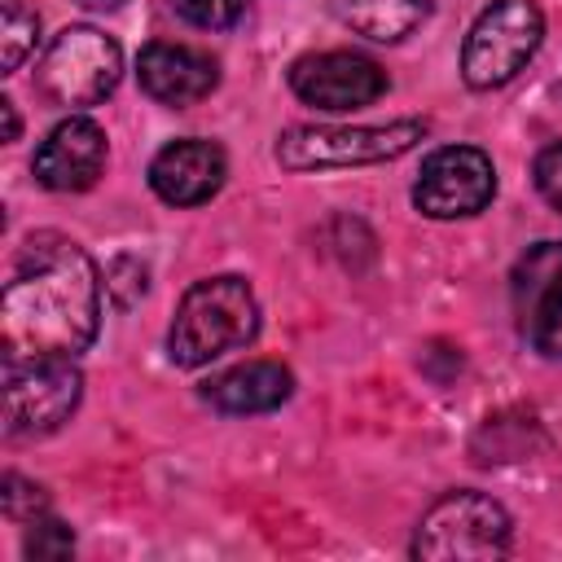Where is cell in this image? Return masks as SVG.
Wrapping results in <instances>:
<instances>
[{
    "mask_svg": "<svg viewBox=\"0 0 562 562\" xmlns=\"http://www.w3.org/2000/svg\"><path fill=\"white\" fill-rule=\"evenodd\" d=\"M97 321L101 281L83 246L57 233H35L0 299L4 360H75L97 338Z\"/></svg>",
    "mask_w": 562,
    "mask_h": 562,
    "instance_id": "6da1fadb",
    "label": "cell"
},
{
    "mask_svg": "<svg viewBox=\"0 0 562 562\" xmlns=\"http://www.w3.org/2000/svg\"><path fill=\"white\" fill-rule=\"evenodd\" d=\"M259 334V303L241 277H206L193 281L176 307L167 351L176 364L198 369L224 351L246 347Z\"/></svg>",
    "mask_w": 562,
    "mask_h": 562,
    "instance_id": "7a4b0ae2",
    "label": "cell"
},
{
    "mask_svg": "<svg viewBox=\"0 0 562 562\" xmlns=\"http://www.w3.org/2000/svg\"><path fill=\"white\" fill-rule=\"evenodd\" d=\"M544 40V13L536 0H492L461 48V75L470 88L487 92L509 83L540 48Z\"/></svg>",
    "mask_w": 562,
    "mask_h": 562,
    "instance_id": "3957f363",
    "label": "cell"
},
{
    "mask_svg": "<svg viewBox=\"0 0 562 562\" xmlns=\"http://www.w3.org/2000/svg\"><path fill=\"white\" fill-rule=\"evenodd\" d=\"M119 75H123V53L97 26H66L35 66L40 92L61 110H83L105 101Z\"/></svg>",
    "mask_w": 562,
    "mask_h": 562,
    "instance_id": "277c9868",
    "label": "cell"
},
{
    "mask_svg": "<svg viewBox=\"0 0 562 562\" xmlns=\"http://www.w3.org/2000/svg\"><path fill=\"white\" fill-rule=\"evenodd\" d=\"M426 140V123L400 119L382 127H290L277 136V162L285 171H321V167H364L408 154Z\"/></svg>",
    "mask_w": 562,
    "mask_h": 562,
    "instance_id": "5b68a950",
    "label": "cell"
},
{
    "mask_svg": "<svg viewBox=\"0 0 562 562\" xmlns=\"http://www.w3.org/2000/svg\"><path fill=\"white\" fill-rule=\"evenodd\" d=\"M509 549V514L483 492H448L426 509L413 536V553L426 562L501 558Z\"/></svg>",
    "mask_w": 562,
    "mask_h": 562,
    "instance_id": "8992f818",
    "label": "cell"
},
{
    "mask_svg": "<svg viewBox=\"0 0 562 562\" xmlns=\"http://www.w3.org/2000/svg\"><path fill=\"white\" fill-rule=\"evenodd\" d=\"M79 386L70 360H4V435L31 439L57 430L79 404Z\"/></svg>",
    "mask_w": 562,
    "mask_h": 562,
    "instance_id": "52a82bcc",
    "label": "cell"
},
{
    "mask_svg": "<svg viewBox=\"0 0 562 562\" xmlns=\"http://www.w3.org/2000/svg\"><path fill=\"white\" fill-rule=\"evenodd\" d=\"M496 193V167L474 145H443L422 162V176L413 184L417 211L430 220H461L479 215Z\"/></svg>",
    "mask_w": 562,
    "mask_h": 562,
    "instance_id": "ba28073f",
    "label": "cell"
},
{
    "mask_svg": "<svg viewBox=\"0 0 562 562\" xmlns=\"http://www.w3.org/2000/svg\"><path fill=\"white\" fill-rule=\"evenodd\" d=\"M514 316L536 351L562 356V241H540L514 263Z\"/></svg>",
    "mask_w": 562,
    "mask_h": 562,
    "instance_id": "9c48e42d",
    "label": "cell"
},
{
    "mask_svg": "<svg viewBox=\"0 0 562 562\" xmlns=\"http://www.w3.org/2000/svg\"><path fill=\"white\" fill-rule=\"evenodd\" d=\"M290 88L316 110H360L386 92V70L360 53H307L290 66Z\"/></svg>",
    "mask_w": 562,
    "mask_h": 562,
    "instance_id": "30bf717a",
    "label": "cell"
},
{
    "mask_svg": "<svg viewBox=\"0 0 562 562\" xmlns=\"http://www.w3.org/2000/svg\"><path fill=\"white\" fill-rule=\"evenodd\" d=\"M35 180L53 193H79L88 184H97L101 167H105V132L83 119L70 114L61 119L35 149Z\"/></svg>",
    "mask_w": 562,
    "mask_h": 562,
    "instance_id": "8fae6325",
    "label": "cell"
},
{
    "mask_svg": "<svg viewBox=\"0 0 562 562\" xmlns=\"http://www.w3.org/2000/svg\"><path fill=\"white\" fill-rule=\"evenodd\" d=\"M224 176H228L224 149L211 140H193V136L162 145L149 162V189L167 206H198V202L215 198Z\"/></svg>",
    "mask_w": 562,
    "mask_h": 562,
    "instance_id": "7c38bea8",
    "label": "cell"
},
{
    "mask_svg": "<svg viewBox=\"0 0 562 562\" xmlns=\"http://www.w3.org/2000/svg\"><path fill=\"white\" fill-rule=\"evenodd\" d=\"M136 79L162 105H193V101H202L220 83V70L198 48H184V44H149L140 53V61H136Z\"/></svg>",
    "mask_w": 562,
    "mask_h": 562,
    "instance_id": "4fadbf2b",
    "label": "cell"
},
{
    "mask_svg": "<svg viewBox=\"0 0 562 562\" xmlns=\"http://www.w3.org/2000/svg\"><path fill=\"white\" fill-rule=\"evenodd\" d=\"M290 391H294V373L281 360H246V364H233L202 386L206 404L220 413H233V417L272 413L290 400Z\"/></svg>",
    "mask_w": 562,
    "mask_h": 562,
    "instance_id": "5bb4252c",
    "label": "cell"
},
{
    "mask_svg": "<svg viewBox=\"0 0 562 562\" xmlns=\"http://www.w3.org/2000/svg\"><path fill=\"white\" fill-rule=\"evenodd\" d=\"M430 4L426 0H338V18L378 44H395L404 35H413L426 22Z\"/></svg>",
    "mask_w": 562,
    "mask_h": 562,
    "instance_id": "9a60e30c",
    "label": "cell"
},
{
    "mask_svg": "<svg viewBox=\"0 0 562 562\" xmlns=\"http://www.w3.org/2000/svg\"><path fill=\"white\" fill-rule=\"evenodd\" d=\"M35 35H40V18L18 9V4H4V13H0V61H4V70L22 66V57L35 48Z\"/></svg>",
    "mask_w": 562,
    "mask_h": 562,
    "instance_id": "2e32d148",
    "label": "cell"
},
{
    "mask_svg": "<svg viewBox=\"0 0 562 562\" xmlns=\"http://www.w3.org/2000/svg\"><path fill=\"white\" fill-rule=\"evenodd\" d=\"M171 9L202 31H224L246 13V0H171Z\"/></svg>",
    "mask_w": 562,
    "mask_h": 562,
    "instance_id": "e0dca14e",
    "label": "cell"
},
{
    "mask_svg": "<svg viewBox=\"0 0 562 562\" xmlns=\"http://www.w3.org/2000/svg\"><path fill=\"white\" fill-rule=\"evenodd\" d=\"M0 505H4V514H9V518H18V522H35V518H44V509H48V496H44V487H35V483H22L18 474H4V492H0Z\"/></svg>",
    "mask_w": 562,
    "mask_h": 562,
    "instance_id": "ac0fdd59",
    "label": "cell"
},
{
    "mask_svg": "<svg viewBox=\"0 0 562 562\" xmlns=\"http://www.w3.org/2000/svg\"><path fill=\"white\" fill-rule=\"evenodd\" d=\"M75 549V536L66 522L57 518H35L31 531H26V553L31 558H66Z\"/></svg>",
    "mask_w": 562,
    "mask_h": 562,
    "instance_id": "d6986e66",
    "label": "cell"
},
{
    "mask_svg": "<svg viewBox=\"0 0 562 562\" xmlns=\"http://www.w3.org/2000/svg\"><path fill=\"white\" fill-rule=\"evenodd\" d=\"M531 176H536L540 198H544L553 211H562V140H558V145H544V149L536 154Z\"/></svg>",
    "mask_w": 562,
    "mask_h": 562,
    "instance_id": "ffe728a7",
    "label": "cell"
},
{
    "mask_svg": "<svg viewBox=\"0 0 562 562\" xmlns=\"http://www.w3.org/2000/svg\"><path fill=\"white\" fill-rule=\"evenodd\" d=\"M0 114H4V140H18V110H13V101H0Z\"/></svg>",
    "mask_w": 562,
    "mask_h": 562,
    "instance_id": "44dd1931",
    "label": "cell"
},
{
    "mask_svg": "<svg viewBox=\"0 0 562 562\" xmlns=\"http://www.w3.org/2000/svg\"><path fill=\"white\" fill-rule=\"evenodd\" d=\"M79 4H88V9H119L123 0H79Z\"/></svg>",
    "mask_w": 562,
    "mask_h": 562,
    "instance_id": "7402d4cb",
    "label": "cell"
}]
</instances>
